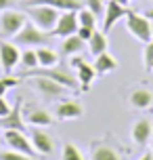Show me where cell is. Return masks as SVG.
<instances>
[{
	"instance_id": "obj_1",
	"label": "cell",
	"mask_w": 153,
	"mask_h": 160,
	"mask_svg": "<svg viewBox=\"0 0 153 160\" xmlns=\"http://www.w3.org/2000/svg\"><path fill=\"white\" fill-rule=\"evenodd\" d=\"M13 42H15L17 47H34V48L36 47H46L50 42V34L40 30L34 21L27 19V23L13 36Z\"/></svg>"
},
{
	"instance_id": "obj_2",
	"label": "cell",
	"mask_w": 153,
	"mask_h": 160,
	"mask_svg": "<svg viewBox=\"0 0 153 160\" xmlns=\"http://www.w3.org/2000/svg\"><path fill=\"white\" fill-rule=\"evenodd\" d=\"M36 74H40V76H49L53 78L55 82L59 84H63L67 91H76L78 88V78L73 76L67 68H59V65H53V68H34V70H25L21 72V78H27V76H36Z\"/></svg>"
},
{
	"instance_id": "obj_3",
	"label": "cell",
	"mask_w": 153,
	"mask_h": 160,
	"mask_svg": "<svg viewBox=\"0 0 153 160\" xmlns=\"http://www.w3.org/2000/svg\"><path fill=\"white\" fill-rule=\"evenodd\" d=\"M27 80H30V84H32L34 91H36L42 99H46V101H50V99H59V97L67 95V88H65L63 84L55 82L53 78H49V76L36 74V76H27Z\"/></svg>"
},
{
	"instance_id": "obj_4",
	"label": "cell",
	"mask_w": 153,
	"mask_h": 160,
	"mask_svg": "<svg viewBox=\"0 0 153 160\" xmlns=\"http://www.w3.org/2000/svg\"><path fill=\"white\" fill-rule=\"evenodd\" d=\"M124 19H126V30H128L138 42H145L147 44V42L153 40V25L145 15H138L134 11H128V15L124 17Z\"/></svg>"
},
{
	"instance_id": "obj_5",
	"label": "cell",
	"mask_w": 153,
	"mask_h": 160,
	"mask_svg": "<svg viewBox=\"0 0 153 160\" xmlns=\"http://www.w3.org/2000/svg\"><path fill=\"white\" fill-rule=\"evenodd\" d=\"M25 13L44 32H50L55 28L57 19H59V11L49 7V4H32V7H25Z\"/></svg>"
},
{
	"instance_id": "obj_6",
	"label": "cell",
	"mask_w": 153,
	"mask_h": 160,
	"mask_svg": "<svg viewBox=\"0 0 153 160\" xmlns=\"http://www.w3.org/2000/svg\"><path fill=\"white\" fill-rule=\"evenodd\" d=\"M27 13L15 11V8H7L0 13V36L2 38H13L25 23H27Z\"/></svg>"
},
{
	"instance_id": "obj_7",
	"label": "cell",
	"mask_w": 153,
	"mask_h": 160,
	"mask_svg": "<svg viewBox=\"0 0 153 160\" xmlns=\"http://www.w3.org/2000/svg\"><path fill=\"white\" fill-rule=\"evenodd\" d=\"M4 141H7L8 150H15V152L27 154V156H34V158H40V156H36V148L32 145V139H27L25 131L7 128V131H4Z\"/></svg>"
},
{
	"instance_id": "obj_8",
	"label": "cell",
	"mask_w": 153,
	"mask_h": 160,
	"mask_svg": "<svg viewBox=\"0 0 153 160\" xmlns=\"http://www.w3.org/2000/svg\"><path fill=\"white\" fill-rule=\"evenodd\" d=\"M72 61V68H76V78H78V82H80V91L82 93H86L90 88V84H92V80H95V76H97V70H95V65L86 63L84 59H82V55H73L69 57Z\"/></svg>"
},
{
	"instance_id": "obj_9",
	"label": "cell",
	"mask_w": 153,
	"mask_h": 160,
	"mask_svg": "<svg viewBox=\"0 0 153 160\" xmlns=\"http://www.w3.org/2000/svg\"><path fill=\"white\" fill-rule=\"evenodd\" d=\"M78 11H63L59 19H57L55 28L50 30V36H59V38H67V36H72V34L78 32Z\"/></svg>"
},
{
	"instance_id": "obj_10",
	"label": "cell",
	"mask_w": 153,
	"mask_h": 160,
	"mask_svg": "<svg viewBox=\"0 0 153 160\" xmlns=\"http://www.w3.org/2000/svg\"><path fill=\"white\" fill-rule=\"evenodd\" d=\"M21 61V53H19V47L15 42H7L2 40L0 42V65L7 74H11L15 70V65Z\"/></svg>"
},
{
	"instance_id": "obj_11",
	"label": "cell",
	"mask_w": 153,
	"mask_h": 160,
	"mask_svg": "<svg viewBox=\"0 0 153 160\" xmlns=\"http://www.w3.org/2000/svg\"><path fill=\"white\" fill-rule=\"evenodd\" d=\"M126 15H128V7H122L115 0H107L105 2V15H103V32L109 34L113 25L120 19H124Z\"/></svg>"
},
{
	"instance_id": "obj_12",
	"label": "cell",
	"mask_w": 153,
	"mask_h": 160,
	"mask_svg": "<svg viewBox=\"0 0 153 160\" xmlns=\"http://www.w3.org/2000/svg\"><path fill=\"white\" fill-rule=\"evenodd\" d=\"M32 145L42 154V156H50L55 152V139L50 133L44 131V127H34L32 131Z\"/></svg>"
},
{
	"instance_id": "obj_13",
	"label": "cell",
	"mask_w": 153,
	"mask_h": 160,
	"mask_svg": "<svg viewBox=\"0 0 153 160\" xmlns=\"http://www.w3.org/2000/svg\"><path fill=\"white\" fill-rule=\"evenodd\" d=\"M130 135H132V141L137 145H147L153 137V120L151 118L137 120L130 128Z\"/></svg>"
},
{
	"instance_id": "obj_14",
	"label": "cell",
	"mask_w": 153,
	"mask_h": 160,
	"mask_svg": "<svg viewBox=\"0 0 153 160\" xmlns=\"http://www.w3.org/2000/svg\"><path fill=\"white\" fill-rule=\"evenodd\" d=\"M21 108H23V99L19 97L17 99V103L13 105V110L4 116V118H0V128H13V131H23L25 128V118L23 114H21Z\"/></svg>"
},
{
	"instance_id": "obj_15",
	"label": "cell",
	"mask_w": 153,
	"mask_h": 160,
	"mask_svg": "<svg viewBox=\"0 0 153 160\" xmlns=\"http://www.w3.org/2000/svg\"><path fill=\"white\" fill-rule=\"evenodd\" d=\"M82 114H84V108L76 99H63L55 110L57 120H78L82 118Z\"/></svg>"
},
{
	"instance_id": "obj_16",
	"label": "cell",
	"mask_w": 153,
	"mask_h": 160,
	"mask_svg": "<svg viewBox=\"0 0 153 160\" xmlns=\"http://www.w3.org/2000/svg\"><path fill=\"white\" fill-rule=\"evenodd\" d=\"M128 101H130V108H134V110H149L153 105V91L138 87L134 91H130Z\"/></svg>"
},
{
	"instance_id": "obj_17",
	"label": "cell",
	"mask_w": 153,
	"mask_h": 160,
	"mask_svg": "<svg viewBox=\"0 0 153 160\" xmlns=\"http://www.w3.org/2000/svg\"><path fill=\"white\" fill-rule=\"evenodd\" d=\"M25 7L32 4H49V7L57 8V11H80L84 7L82 0H23Z\"/></svg>"
},
{
	"instance_id": "obj_18",
	"label": "cell",
	"mask_w": 153,
	"mask_h": 160,
	"mask_svg": "<svg viewBox=\"0 0 153 160\" xmlns=\"http://www.w3.org/2000/svg\"><path fill=\"white\" fill-rule=\"evenodd\" d=\"M90 160H122V156L115 148L103 143V141H97L90 148Z\"/></svg>"
},
{
	"instance_id": "obj_19",
	"label": "cell",
	"mask_w": 153,
	"mask_h": 160,
	"mask_svg": "<svg viewBox=\"0 0 153 160\" xmlns=\"http://www.w3.org/2000/svg\"><path fill=\"white\" fill-rule=\"evenodd\" d=\"M23 118H25V122H27V124H32V127H50V124L55 122L53 114H50L49 110H42V108L30 110Z\"/></svg>"
},
{
	"instance_id": "obj_20",
	"label": "cell",
	"mask_w": 153,
	"mask_h": 160,
	"mask_svg": "<svg viewBox=\"0 0 153 160\" xmlns=\"http://www.w3.org/2000/svg\"><path fill=\"white\" fill-rule=\"evenodd\" d=\"M92 65H95V70H97L99 76H105V74H111V72L118 70V59L111 57L107 51H105V53H101V55L95 57V63Z\"/></svg>"
},
{
	"instance_id": "obj_21",
	"label": "cell",
	"mask_w": 153,
	"mask_h": 160,
	"mask_svg": "<svg viewBox=\"0 0 153 160\" xmlns=\"http://www.w3.org/2000/svg\"><path fill=\"white\" fill-rule=\"evenodd\" d=\"M86 48V40H82L78 34H72L63 38V44H61V51H63L67 57H73V55H82Z\"/></svg>"
},
{
	"instance_id": "obj_22",
	"label": "cell",
	"mask_w": 153,
	"mask_h": 160,
	"mask_svg": "<svg viewBox=\"0 0 153 160\" xmlns=\"http://www.w3.org/2000/svg\"><path fill=\"white\" fill-rule=\"evenodd\" d=\"M109 48V40H107V34L105 32H92V36H90V40H88V53L92 57H97V55H101V53H105Z\"/></svg>"
},
{
	"instance_id": "obj_23",
	"label": "cell",
	"mask_w": 153,
	"mask_h": 160,
	"mask_svg": "<svg viewBox=\"0 0 153 160\" xmlns=\"http://www.w3.org/2000/svg\"><path fill=\"white\" fill-rule=\"evenodd\" d=\"M36 57H38V68H53L59 63V55L57 51L46 44V47H36Z\"/></svg>"
},
{
	"instance_id": "obj_24",
	"label": "cell",
	"mask_w": 153,
	"mask_h": 160,
	"mask_svg": "<svg viewBox=\"0 0 153 160\" xmlns=\"http://www.w3.org/2000/svg\"><path fill=\"white\" fill-rule=\"evenodd\" d=\"M97 19L99 17L86 7H82L80 11H78V23L84 25V28H97Z\"/></svg>"
},
{
	"instance_id": "obj_25",
	"label": "cell",
	"mask_w": 153,
	"mask_h": 160,
	"mask_svg": "<svg viewBox=\"0 0 153 160\" xmlns=\"http://www.w3.org/2000/svg\"><path fill=\"white\" fill-rule=\"evenodd\" d=\"M19 82H21V76H11V74L2 76L0 78V97H7V91L19 87Z\"/></svg>"
},
{
	"instance_id": "obj_26",
	"label": "cell",
	"mask_w": 153,
	"mask_h": 160,
	"mask_svg": "<svg viewBox=\"0 0 153 160\" xmlns=\"http://www.w3.org/2000/svg\"><path fill=\"white\" fill-rule=\"evenodd\" d=\"M61 160H84V154L80 152V148L73 143H65L61 150Z\"/></svg>"
},
{
	"instance_id": "obj_27",
	"label": "cell",
	"mask_w": 153,
	"mask_h": 160,
	"mask_svg": "<svg viewBox=\"0 0 153 160\" xmlns=\"http://www.w3.org/2000/svg\"><path fill=\"white\" fill-rule=\"evenodd\" d=\"M21 65H23L25 70H34V68H38V57H36V48H27L21 53Z\"/></svg>"
},
{
	"instance_id": "obj_28",
	"label": "cell",
	"mask_w": 153,
	"mask_h": 160,
	"mask_svg": "<svg viewBox=\"0 0 153 160\" xmlns=\"http://www.w3.org/2000/svg\"><path fill=\"white\" fill-rule=\"evenodd\" d=\"M0 160H40V158H34V156H27V154L8 150V152H0Z\"/></svg>"
},
{
	"instance_id": "obj_29",
	"label": "cell",
	"mask_w": 153,
	"mask_h": 160,
	"mask_svg": "<svg viewBox=\"0 0 153 160\" xmlns=\"http://www.w3.org/2000/svg\"><path fill=\"white\" fill-rule=\"evenodd\" d=\"M143 63H145L147 72H151V68H153V40L145 44V51H143Z\"/></svg>"
},
{
	"instance_id": "obj_30",
	"label": "cell",
	"mask_w": 153,
	"mask_h": 160,
	"mask_svg": "<svg viewBox=\"0 0 153 160\" xmlns=\"http://www.w3.org/2000/svg\"><path fill=\"white\" fill-rule=\"evenodd\" d=\"M82 2H84V7L90 8L97 17L103 15V11H105V2H103V0H82Z\"/></svg>"
},
{
	"instance_id": "obj_31",
	"label": "cell",
	"mask_w": 153,
	"mask_h": 160,
	"mask_svg": "<svg viewBox=\"0 0 153 160\" xmlns=\"http://www.w3.org/2000/svg\"><path fill=\"white\" fill-rule=\"evenodd\" d=\"M92 32H95V28H84V25H80V28H78V36H80L82 40H86V42H88L90 40V36H92Z\"/></svg>"
},
{
	"instance_id": "obj_32",
	"label": "cell",
	"mask_w": 153,
	"mask_h": 160,
	"mask_svg": "<svg viewBox=\"0 0 153 160\" xmlns=\"http://www.w3.org/2000/svg\"><path fill=\"white\" fill-rule=\"evenodd\" d=\"M11 110H13V105L7 101V97H0V118H4Z\"/></svg>"
},
{
	"instance_id": "obj_33",
	"label": "cell",
	"mask_w": 153,
	"mask_h": 160,
	"mask_svg": "<svg viewBox=\"0 0 153 160\" xmlns=\"http://www.w3.org/2000/svg\"><path fill=\"white\" fill-rule=\"evenodd\" d=\"M13 4H15V0H0V13L7 8H13Z\"/></svg>"
},
{
	"instance_id": "obj_34",
	"label": "cell",
	"mask_w": 153,
	"mask_h": 160,
	"mask_svg": "<svg viewBox=\"0 0 153 160\" xmlns=\"http://www.w3.org/2000/svg\"><path fill=\"white\" fill-rule=\"evenodd\" d=\"M138 160H153V152H145Z\"/></svg>"
},
{
	"instance_id": "obj_35",
	"label": "cell",
	"mask_w": 153,
	"mask_h": 160,
	"mask_svg": "<svg viewBox=\"0 0 153 160\" xmlns=\"http://www.w3.org/2000/svg\"><path fill=\"white\" fill-rule=\"evenodd\" d=\"M143 15H145L147 19H149V21H153V8H149V11H145Z\"/></svg>"
},
{
	"instance_id": "obj_36",
	"label": "cell",
	"mask_w": 153,
	"mask_h": 160,
	"mask_svg": "<svg viewBox=\"0 0 153 160\" xmlns=\"http://www.w3.org/2000/svg\"><path fill=\"white\" fill-rule=\"evenodd\" d=\"M115 2H118V4H122V7H128V4H130V0H115Z\"/></svg>"
},
{
	"instance_id": "obj_37",
	"label": "cell",
	"mask_w": 153,
	"mask_h": 160,
	"mask_svg": "<svg viewBox=\"0 0 153 160\" xmlns=\"http://www.w3.org/2000/svg\"><path fill=\"white\" fill-rule=\"evenodd\" d=\"M151 152H153V137H151Z\"/></svg>"
},
{
	"instance_id": "obj_38",
	"label": "cell",
	"mask_w": 153,
	"mask_h": 160,
	"mask_svg": "<svg viewBox=\"0 0 153 160\" xmlns=\"http://www.w3.org/2000/svg\"><path fill=\"white\" fill-rule=\"evenodd\" d=\"M151 72H153V68H151Z\"/></svg>"
}]
</instances>
